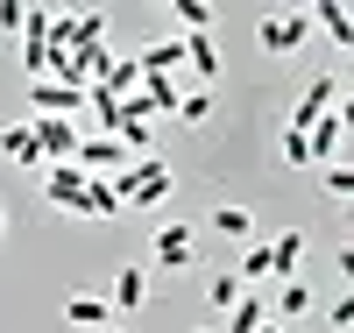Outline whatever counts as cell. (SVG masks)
Instances as JSON below:
<instances>
[{"mask_svg": "<svg viewBox=\"0 0 354 333\" xmlns=\"http://www.w3.org/2000/svg\"><path fill=\"white\" fill-rule=\"evenodd\" d=\"M106 185H113V199H121V213H149V206H163V199H170L177 177H170V163H163V156H128L121 170L106 177Z\"/></svg>", "mask_w": 354, "mask_h": 333, "instance_id": "6da1fadb", "label": "cell"}, {"mask_svg": "<svg viewBox=\"0 0 354 333\" xmlns=\"http://www.w3.org/2000/svg\"><path fill=\"white\" fill-rule=\"evenodd\" d=\"M255 43L270 50V57H290V50H305V43H312V15H305V8L262 15V21H255Z\"/></svg>", "mask_w": 354, "mask_h": 333, "instance_id": "7a4b0ae2", "label": "cell"}, {"mask_svg": "<svg viewBox=\"0 0 354 333\" xmlns=\"http://www.w3.org/2000/svg\"><path fill=\"white\" fill-rule=\"evenodd\" d=\"M149 262H156V269H170V277H185V269L198 262V234H192L185 220L156 227V241H149Z\"/></svg>", "mask_w": 354, "mask_h": 333, "instance_id": "3957f363", "label": "cell"}, {"mask_svg": "<svg viewBox=\"0 0 354 333\" xmlns=\"http://www.w3.org/2000/svg\"><path fill=\"white\" fill-rule=\"evenodd\" d=\"M340 100H347V93H340V78H333V71H319V78L305 85V93L290 100V120H283V128H298V135H305L312 120H319V114H333Z\"/></svg>", "mask_w": 354, "mask_h": 333, "instance_id": "277c9868", "label": "cell"}, {"mask_svg": "<svg viewBox=\"0 0 354 333\" xmlns=\"http://www.w3.org/2000/svg\"><path fill=\"white\" fill-rule=\"evenodd\" d=\"M43 199L57 206V213L85 220V170H78V163H50V170H43Z\"/></svg>", "mask_w": 354, "mask_h": 333, "instance_id": "5b68a950", "label": "cell"}, {"mask_svg": "<svg viewBox=\"0 0 354 333\" xmlns=\"http://www.w3.org/2000/svg\"><path fill=\"white\" fill-rule=\"evenodd\" d=\"M28 128H36V149H43V163H71V156H78V120L28 114Z\"/></svg>", "mask_w": 354, "mask_h": 333, "instance_id": "8992f818", "label": "cell"}, {"mask_svg": "<svg viewBox=\"0 0 354 333\" xmlns=\"http://www.w3.org/2000/svg\"><path fill=\"white\" fill-rule=\"evenodd\" d=\"M85 177H113V170H121L128 163V149L121 142H113V135H78V156H71Z\"/></svg>", "mask_w": 354, "mask_h": 333, "instance_id": "52a82bcc", "label": "cell"}, {"mask_svg": "<svg viewBox=\"0 0 354 333\" xmlns=\"http://www.w3.org/2000/svg\"><path fill=\"white\" fill-rule=\"evenodd\" d=\"M177 64H185V36H156L135 50V71L142 78H177Z\"/></svg>", "mask_w": 354, "mask_h": 333, "instance_id": "ba28073f", "label": "cell"}, {"mask_svg": "<svg viewBox=\"0 0 354 333\" xmlns=\"http://www.w3.org/2000/svg\"><path fill=\"white\" fill-rule=\"evenodd\" d=\"M28 107L50 114V120H71L85 107V93H78V85H57V78H36V85H28Z\"/></svg>", "mask_w": 354, "mask_h": 333, "instance_id": "9c48e42d", "label": "cell"}, {"mask_svg": "<svg viewBox=\"0 0 354 333\" xmlns=\"http://www.w3.org/2000/svg\"><path fill=\"white\" fill-rule=\"evenodd\" d=\"M185 64H192V78H198V93H213L220 71H227V57H220L213 36H185Z\"/></svg>", "mask_w": 354, "mask_h": 333, "instance_id": "30bf717a", "label": "cell"}, {"mask_svg": "<svg viewBox=\"0 0 354 333\" xmlns=\"http://www.w3.org/2000/svg\"><path fill=\"white\" fill-rule=\"evenodd\" d=\"M305 15H312V28H319L333 50H354V15L340 8V0H319V8H305Z\"/></svg>", "mask_w": 354, "mask_h": 333, "instance_id": "8fae6325", "label": "cell"}, {"mask_svg": "<svg viewBox=\"0 0 354 333\" xmlns=\"http://www.w3.org/2000/svg\"><path fill=\"white\" fill-rule=\"evenodd\" d=\"M0 156H8V163H21V170H50V163H43V149H36V128H28V120L0 128Z\"/></svg>", "mask_w": 354, "mask_h": 333, "instance_id": "7c38bea8", "label": "cell"}, {"mask_svg": "<svg viewBox=\"0 0 354 333\" xmlns=\"http://www.w3.org/2000/svg\"><path fill=\"white\" fill-rule=\"evenodd\" d=\"M262 326H270V298H255V291H241L220 319V333H262Z\"/></svg>", "mask_w": 354, "mask_h": 333, "instance_id": "4fadbf2b", "label": "cell"}, {"mask_svg": "<svg viewBox=\"0 0 354 333\" xmlns=\"http://www.w3.org/2000/svg\"><path fill=\"white\" fill-rule=\"evenodd\" d=\"M312 305H319V298H312V284H305V277H283V291L270 298V326H277V319H305Z\"/></svg>", "mask_w": 354, "mask_h": 333, "instance_id": "5bb4252c", "label": "cell"}, {"mask_svg": "<svg viewBox=\"0 0 354 333\" xmlns=\"http://www.w3.org/2000/svg\"><path fill=\"white\" fill-rule=\"evenodd\" d=\"M64 326H85V333H100V326H113V305L106 298H64Z\"/></svg>", "mask_w": 354, "mask_h": 333, "instance_id": "9a60e30c", "label": "cell"}, {"mask_svg": "<svg viewBox=\"0 0 354 333\" xmlns=\"http://www.w3.org/2000/svg\"><path fill=\"white\" fill-rule=\"evenodd\" d=\"M298 262H305V234L290 227V234L270 241V277H298Z\"/></svg>", "mask_w": 354, "mask_h": 333, "instance_id": "2e32d148", "label": "cell"}, {"mask_svg": "<svg viewBox=\"0 0 354 333\" xmlns=\"http://www.w3.org/2000/svg\"><path fill=\"white\" fill-rule=\"evenodd\" d=\"M142 298H149V269H113V298H106V305H121V312H135Z\"/></svg>", "mask_w": 354, "mask_h": 333, "instance_id": "e0dca14e", "label": "cell"}, {"mask_svg": "<svg viewBox=\"0 0 354 333\" xmlns=\"http://www.w3.org/2000/svg\"><path fill=\"white\" fill-rule=\"evenodd\" d=\"M85 220H121V199L106 177H85Z\"/></svg>", "mask_w": 354, "mask_h": 333, "instance_id": "ac0fdd59", "label": "cell"}, {"mask_svg": "<svg viewBox=\"0 0 354 333\" xmlns=\"http://www.w3.org/2000/svg\"><path fill=\"white\" fill-rule=\"evenodd\" d=\"M135 85H142V71H135V50H128V57H113V64H106V78H100V93H113V100H128Z\"/></svg>", "mask_w": 354, "mask_h": 333, "instance_id": "d6986e66", "label": "cell"}, {"mask_svg": "<svg viewBox=\"0 0 354 333\" xmlns=\"http://www.w3.org/2000/svg\"><path fill=\"white\" fill-rule=\"evenodd\" d=\"M213 234L248 241V234H255V213H248V206H220V213H213Z\"/></svg>", "mask_w": 354, "mask_h": 333, "instance_id": "ffe728a7", "label": "cell"}, {"mask_svg": "<svg viewBox=\"0 0 354 333\" xmlns=\"http://www.w3.org/2000/svg\"><path fill=\"white\" fill-rule=\"evenodd\" d=\"M234 277H241V284H262V277H270V241H248V249H241V269H234Z\"/></svg>", "mask_w": 354, "mask_h": 333, "instance_id": "44dd1931", "label": "cell"}, {"mask_svg": "<svg viewBox=\"0 0 354 333\" xmlns=\"http://www.w3.org/2000/svg\"><path fill=\"white\" fill-rule=\"evenodd\" d=\"M177 120H185V128H205V120H213V93H198V85H192V93L177 100Z\"/></svg>", "mask_w": 354, "mask_h": 333, "instance_id": "7402d4cb", "label": "cell"}, {"mask_svg": "<svg viewBox=\"0 0 354 333\" xmlns=\"http://www.w3.org/2000/svg\"><path fill=\"white\" fill-rule=\"evenodd\" d=\"M241 291H248V284L234 277V269H220V277L205 284V298H213V312H220V319H227V305H234V298H241Z\"/></svg>", "mask_w": 354, "mask_h": 333, "instance_id": "603a6c76", "label": "cell"}, {"mask_svg": "<svg viewBox=\"0 0 354 333\" xmlns=\"http://www.w3.org/2000/svg\"><path fill=\"white\" fill-rule=\"evenodd\" d=\"M177 21H185V36H213V8L205 0H177Z\"/></svg>", "mask_w": 354, "mask_h": 333, "instance_id": "cb8c5ba5", "label": "cell"}, {"mask_svg": "<svg viewBox=\"0 0 354 333\" xmlns=\"http://www.w3.org/2000/svg\"><path fill=\"white\" fill-rule=\"evenodd\" d=\"M277 156H283L290 170H312V149H305V135H298V128H283V135H277Z\"/></svg>", "mask_w": 354, "mask_h": 333, "instance_id": "d4e9b609", "label": "cell"}, {"mask_svg": "<svg viewBox=\"0 0 354 333\" xmlns=\"http://www.w3.org/2000/svg\"><path fill=\"white\" fill-rule=\"evenodd\" d=\"M326 199H354V163H326Z\"/></svg>", "mask_w": 354, "mask_h": 333, "instance_id": "484cf974", "label": "cell"}, {"mask_svg": "<svg viewBox=\"0 0 354 333\" xmlns=\"http://www.w3.org/2000/svg\"><path fill=\"white\" fill-rule=\"evenodd\" d=\"M347 326H354V291H340L326 305V333H347Z\"/></svg>", "mask_w": 354, "mask_h": 333, "instance_id": "4316f807", "label": "cell"}, {"mask_svg": "<svg viewBox=\"0 0 354 333\" xmlns=\"http://www.w3.org/2000/svg\"><path fill=\"white\" fill-rule=\"evenodd\" d=\"M0 28H21V8H15V0H0Z\"/></svg>", "mask_w": 354, "mask_h": 333, "instance_id": "83f0119b", "label": "cell"}, {"mask_svg": "<svg viewBox=\"0 0 354 333\" xmlns=\"http://www.w3.org/2000/svg\"><path fill=\"white\" fill-rule=\"evenodd\" d=\"M0 234H8V206H0Z\"/></svg>", "mask_w": 354, "mask_h": 333, "instance_id": "f1b7e54d", "label": "cell"}, {"mask_svg": "<svg viewBox=\"0 0 354 333\" xmlns=\"http://www.w3.org/2000/svg\"><path fill=\"white\" fill-rule=\"evenodd\" d=\"M192 333H220V326H192Z\"/></svg>", "mask_w": 354, "mask_h": 333, "instance_id": "f546056e", "label": "cell"}, {"mask_svg": "<svg viewBox=\"0 0 354 333\" xmlns=\"http://www.w3.org/2000/svg\"><path fill=\"white\" fill-rule=\"evenodd\" d=\"M100 333H121V326H100Z\"/></svg>", "mask_w": 354, "mask_h": 333, "instance_id": "4dcf8cb0", "label": "cell"}, {"mask_svg": "<svg viewBox=\"0 0 354 333\" xmlns=\"http://www.w3.org/2000/svg\"><path fill=\"white\" fill-rule=\"evenodd\" d=\"M262 333H283V326H262Z\"/></svg>", "mask_w": 354, "mask_h": 333, "instance_id": "1f68e13d", "label": "cell"}]
</instances>
